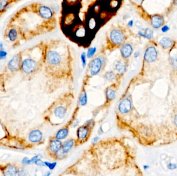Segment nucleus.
<instances>
[{
	"mask_svg": "<svg viewBox=\"0 0 177 176\" xmlns=\"http://www.w3.org/2000/svg\"><path fill=\"white\" fill-rule=\"evenodd\" d=\"M135 168L134 148L129 138L123 135L92 143L59 176H131Z\"/></svg>",
	"mask_w": 177,
	"mask_h": 176,
	"instance_id": "obj_1",
	"label": "nucleus"
},
{
	"mask_svg": "<svg viewBox=\"0 0 177 176\" xmlns=\"http://www.w3.org/2000/svg\"><path fill=\"white\" fill-rule=\"evenodd\" d=\"M42 44L47 92L52 94L64 87L73 89L75 65L73 48L61 39L45 40Z\"/></svg>",
	"mask_w": 177,
	"mask_h": 176,
	"instance_id": "obj_2",
	"label": "nucleus"
},
{
	"mask_svg": "<svg viewBox=\"0 0 177 176\" xmlns=\"http://www.w3.org/2000/svg\"><path fill=\"white\" fill-rule=\"evenodd\" d=\"M8 24L17 27L21 40H28L54 31L57 21L52 8L41 3L33 2L16 12Z\"/></svg>",
	"mask_w": 177,
	"mask_h": 176,
	"instance_id": "obj_3",
	"label": "nucleus"
},
{
	"mask_svg": "<svg viewBox=\"0 0 177 176\" xmlns=\"http://www.w3.org/2000/svg\"><path fill=\"white\" fill-rule=\"evenodd\" d=\"M74 101L75 94L73 89L61 93L45 111L43 114L45 121L52 126L61 125L71 110Z\"/></svg>",
	"mask_w": 177,
	"mask_h": 176,
	"instance_id": "obj_4",
	"label": "nucleus"
},
{
	"mask_svg": "<svg viewBox=\"0 0 177 176\" xmlns=\"http://www.w3.org/2000/svg\"><path fill=\"white\" fill-rule=\"evenodd\" d=\"M127 39V32L124 27L120 25H113L106 33L105 44L101 50L106 53L112 52L119 49Z\"/></svg>",
	"mask_w": 177,
	"mask_h": 176,
	"instance_id": "obj_5",
	"label": "nucleus"
},
{
	"mask_svg": "<svg viewBox=\"0 0 177 176\" xmlns=\"http://www.w3.org/2000/svg\"><path fill=\"white\" fill-rule=\"evenodd\" d=\"M108 61L107 53L100 50V52L91 58L87 64L83 83L88 85L89 82L93 77L100 75L104 71L107 65Z\"/></svg>",
	"mask_w": 177,
	"mask_h": 176,
	"instance_id": "obj_6",
	"label": "nucleus"
},
{
	"mask_svg": "<svg viewBox=\"0 0 177 176\" xmlns=\"http://www.w3.org/2000/svg\"><path fill=\"white\" fill-rule=\"evenodd\" d=\"M95 124L96 121L94 119L91 118L77 128L76 132L75 147H78L88 141L92 134Z\"/></svg>",
	"mask_w": 177,
	"mask_h": 176,
	"instance_id": "obj_7",
	"label": "nucleus"
},
{
	"mask_svg": "<svg viewBox=\"0 0 177 176\" xmlns=\"http://www.w3.org/2000/svg\"><path fill=\"white\" fill-rule=\"evenodd\" d=\"M122 80H118L115 82L112 83L111 84L106 87L105 89V100L102 105L96 107L93 112V116L95 117L98 113L107 109L111 105L112 102L116 99L117 95L120 85L121 84Z\"/></svg>",
	"mask_w": 177,
	"mask_h": 176,
	"instance_id": "obj_8",
	"label": "nucleus"
},
{
	"mask_svg": "<svg viewBox=\"0 0 177 176\" xmlns=\"http://www.w3.org/2000/svg\"><path fill=\"white\" fill-rule=\"evenodd\" d=\"M63 142L58 140L52 135L49 138L48 143L47 145V155L50 159L56 161V158L58 153L60 152L62 148Z\"/></svg>",
	"mask_w": 177,
	"mask_h": 176,
	"instance_id": "obj_9",
	"label": "nucleus"
},
{
	"mask_svg": "<svg viewBox=\"0 0 177 176\" xmlns=\"http://www.w3.org/2000/svg\"><path fill=\"white\" fill-rule=\"evenodd\" d=\"M75 142L76 139L73 138H68L63 142L61 150L57 156L56 161H61L65 159L71 150L75 147Z\"/></svg>",
	"mask_w": 177,
	"mask_h": 176,
	"instance_id": "obj_10",
	"label": "nucleus"
},
{
	"mask_svg": "<svg viewBox=\"0 0 177 176\" xmlns=\"http://www.w3.org/2000/svg\"><path fill=\"white\" fill-rule=\"evenodd\" d=\"M4 37L10 42L17 44L21 40L19 31L17 27L10 24H8L4 32Z\"/></svg>",
	"mask_w": 177,
	"mask_h": 176,
	"instance_id": "obj_11",
	"label": "nucleus"
},
{
	"mask_svg": "<svg viewBox=\"0 0 177 176\" xmlns=\"http://www.w3.org/2000/svg\"><path fill=\"white\" fill-rule=\"evenodd\" d=\"M129 64V61L123 59L122 58L116 59L114 61L112 64L113 70L119 77L123 78L127 71Z\"/></svg>",
	"mask_w": 177,
	"mask_h": 176,
	"instance_id": "obj_12",
	"label": "nucleus"
},
{
	"mask_svg": "<svg viewBox=\"0 0 177 176\" xmlns=\"http://www.w3.org/2000/svg\"><path fill=\"white\" fill-rule=\"evenodd\" d=\"M22 61V52H20L10 59L7 64L8 68L11 71H18L21 69Z\"/></svg>",
	"mask_w": 177,
	"mask_h": 176,
	"instance_id": "obj_13",
	"label": "nucleus"
},
{
	"mask_svg": "<svg viewBox=\"0 0 177 176\" xmlns=\"http://www.w3.org/2000/svg\"><path fill=\"white\" fill-rule=\"evenodd\" d=\"M119 49L121 58L125 60L129 61L134 51L133 44L131 42L126 41L120 47Z\"/></svg>",
	"mask_w": 177,
	"mask_h": 176,
	"instance_id": "obj_14",
	"label": "nucleus"
},
{
	"mask_svg": "<svg viewBox=\"0 0 177 176\" xmlns=\"http://www.w3.org/2000/svg\"><path fill=\"white\" fill-rule=\"evenodd\" d=\"M29 140L31 143L36 145L43 143L44 134L39 129H34L31 131L29 134Z\"/></svg>",
	"mask_w": 177,
	"mask_h": 176,
	"instance_id": "obj_15",
	"label": "nucleus"
},
{
	"mask_svg": "<svg viewBox=\"0 0 177 176\" xmlns=\"http://www.w3.org/2000/svg\"><path fill=\"white\" fill-rule=\"evenodd\" d=\"M87 86V85L82 83L81 90L78 97L77 104H76V106L79 107L80 109L83 106H85L88 104V95H87V90H86Z\"/></svg>",
	"mask_w": 177,
	"mask_h": 176,
	"instance_id": "obj_16",
	"label": "nucleus"
},
{
	"mask_svg": "<svg viewBox=\"0 0 177 176\" xmlns=\"http://www.w3.org/2000/svg\"><path fill=\"white\" fill-rule=\"evenodd\" d=\"M158 53L154 47H149L147 49L144 54V60L147 63H152L157 58Z\"/></svg>",
	"mask_w": 177,
	"mask_h": 176,
	"instance_id": "obj_17",
	"label": "nucleus"
},
{
	"mask_svg": "<svg viewBox=\"0 0 177 176\" xmlns=\"http://www.w3.org/2000/svg\"><path fill=\"white\" fill-rule=\"evenodd\" d=\"M103 77L106 81L111 83L118 80H122V78L121 77H119L114 70L106 71L103 75Z\"/></svg>",
	"mask_w": 177,
	"mask_h": 176,
	"instance_id": "obj_18",
	"label": "nucleus"
},
{
	"mask_svg": "<svg viewBox=\"0 0 177 176\" xmlns=\"http://www.w3.org/2000/svg\"><path fill=\"white\" fill-rule=\"evenodd\" d=\"M19 170L15 165L8 164L4 167L3 174L5 176H16L18 173Z\"/></svg>",
	"mask_w": 177,
	"mask_h": 176,
	"instance_id": "obj_19",
	"label": "nucleus"
},
{
	"mask_svg": "<svg viewBox=\"0 0 177 176\" xmlns=\"http://www.w3.org/2000/svg\"><path fill=\"white\" fill-rule=\"evenodd\" d=\"M164 21V20L163 17L159 15L153 16L151 18V25L155 29L160 28V27L163 25Z\"/></svg>",
	"mask_w": 177,
	"mask_h": 176,
	"instance_id": "obj_20",
	"label": "nucleus"
},
{
	"mask_svg": "<svg viewBox=\"0 0 177 176\" xmlns=\"http://www.w3.org/2000/svg\"><path fill=\"white\" fill-rule=\"evenodd\" d=\"M139 35L143 37L146 38L150 39L152 38L153 32L151 29L149 28H146V29H141L140 31H139Z\"/></svg>",
	"mask_w": 177,
	"mask_h": 176,
	"instance_id": "obj_21",
	"label": "nucleus"
},
{
	"mask_svg": "<svg viewBox=\"0 0 177 176\" xmlns=\"http://www.w3.org/2000/svg\"><path fill=\"white\" fill-rule=\"evenodd\" d=\"M160 45L162 46L163 48L164 49H168L171 47L173 44V41L171 39L168 37H164L160 41Z\"/></svg>",
	"mask_w": 177,
	"mask_h": 176,
	"instance_id": "obj_22",
	"label": "nucleus"
},
{
	"mask_svg": "<svg viewBox=\"0 0 177 176\" xmlns=\"http://www.w3.org/2000/svg\"><path fill=\"white\" fill-rule=\"evenodd\" d=\"M96 51H97V49L95 47L89 48L87 50V52H86L87 58H88V59L92 58L96 54Z\"/></svg>",
	"mask_w": 177,
	"mask_h": 176,
	"instance_id": "obj_23",
	"label": "nucleus"
},
{
	"mask_svg": "<svg viewBox=\"0 0 177 176\" xmlns=\"http://www.w3.org/2000/svg\"><path fill=\"white\" fill-rule=\"evenodd\" d=\"M87 53L86 52H83L80 56V59H81V64L83 68H85L87 66Z\"/></svg>",
	"mask_w": 177,
	"mask_h": 176,
	"instance_id": "obj_24",
	"label": "nucleus"
},
{
	"mask_svg": "<svg viewBox=\"0 0 177 176\" xmlns=\"http://www.w3.org/2000/svg\"><path fill=\"white\" fill-rule=\"evenodd\" d=\"M45 165L47 167L48 169H49L50 170H53L55 169V167H56L57 165V162H44Z\"/></svg>",
	"mask_w": 177,
	"mask_h": 176,
	"instance_id": "obj_25",
	"label": "nucleus"
},
{
	"mask_svg": "<svg viewBox=\"0 0 177 176\" xmlns=\"http://www.w3.org/2000/svg\"><path fill=\"white\" fill-rule=\"evenodd\" d=\"M171 64L173 68L177 69V55L171 58Z\"/></svg>",
	"mask_w": 177,
	"mask_h": 176,
	"instance_id": "obj_26",
	"label": "nucleus"
},
{
	"mask_svg": "<svg viewBox=\"0 0 177 176\" xmlns=\"http://www.w3.org/2000/svg\"><path fill=\"white\" fill-rule=\"evenodd\" d=\"M32 161H31V159H29L28 157H25L22 160V164L23 165H30L32 164Z\"/></svg>",
	"mask_w": 177,
	"mask_h": 176,
	"instance_id": "obj_27",
	"label": "nucleus"
},
{
	"mask_svg": "<svg viewBox=\"0 0 177 176\" xmlns=\"http://www.w3.org/2000/svg\"><path fill=\"white\" fill-rule=\"evenodd\" d=\"M7 54V52H6V51H5L4 49L0 50V61L5 59Z\"/></svg>",
	"mask_w": 177,
	"mask_h": 176,
	"instance_id": "obj_28",
	"label": "nucleus"
},
{
	"mask_svg": "<svg viewBox=\"0 0 177 176\" xmlns=\"http://www.w3.org/2000/svg\"><path fill=\"white\" fill-rule=\"evenodd\" d=\"M35 164L37 166H45V165L44 164V161H42L41 159H37L36 161H35L34 162Z\"/></svg>",
	"mask_w": 177,
	"mask_h": 176,
	"instance_id": "obj_29",
	"label": "nucleus"
},
{
	"mask_svg": "<svg viewBox=\"0 0 177 176\" xmlns=\"http://www.w3.org/2000/svg\"><path fill=\"white\" fill-rule=\"evenodd\" d=\"M167 167L170 169L173 170V169H177V165L175 164H173V163H170V164H168Z\"/></svg>",
	"mask_w": 177,
	"mask_h": 176,
	"instance_id": "obj_30",
	"label": "nucleus"
},
{
	"mask_svg": "<svg viewBox=\"0 0 177 176\" xmlns=\"http://www.w3.org/2000/svg\"><path fill=\"white\" fill-rule=\"evenodd\" d=\"M131 1L134 2L135 4L141 5L142 4V3L144 2V0H131Z\"/></svg>",
	"mask_w": 177,
	"mask_h": 176,
	"instance_id": "obj_31",
	"label": "nucleus"
},
{
	"mask_svg": "<svg viewBox=\"0 0 177 176\" xmlns=\"http://www.w3.org/2000/svg\"><path fill=\"white\" fill-rule=\"evenodd\" d=\"M169 30H170L169 27H168L167 25H165L162 27V31L164 33H165L166 32H167Z\"/></svg>",
	"mask_w": 177,
	"mask_h": 176,
	"instance_id": "obj_32",
	"label": "nucleus"
},
{
	"mask_svg": "<svg viewBox=\"0 0 177 176\" xmlns=\"http://www.w3.org/2000/svg\"><path fill=\"white\" fill-rule=\"evenodd\" d=\"M39 155H35V156H34V157H32V158L31 159V161H32V163H34L35 161H36L37 159H39Z\"/></svg>",
	"mask_w": 177,
	"mask_h": 176,
	"instance_id": "obj_33",
	"label": "nucleus"
},
{
	"mask_svg": "<svg viewBox=\"0 0 177 176\" xmlns=\"http://www.w3.org/2000/svg\"><path fill=\"white\" fill-rule=\"evenodd\" d=\"M100 138L98 137V136H95L94 138H93L92 140V143H96L97 142H98L99 141V140H100Z\"/></svg>",
	"mask_w": 177,
	"mask_h": 176,
	"instance_id": "obj_34",
	"label": "nucleus"
},
{
	"mask_svg": "<svg viewBox=\"0 0 177 176\" xmlns=\"http://www.w3.org/2000/svg\"><path fill=\"white\" fill-rule=\"evenodd\" d=\"M133 24H134V22L133 20H131L129 21L128 23H127V26L129 27H133Z\"/></svg>",
	"mask_w": 177,
	"mask_h": 176,
	"instance_id": "obj_35",
	"label": "nucleus"
},
{
	"mask_svg": "<svg viewBox=\"0 0 177 176\" xmlns=\"http://www.w3.org/2000/svg\"><path fill=\"white\" fill-rule=\"evenodd\" d=\"M4 47V44L2 42H0V50H3Z\"/></svg>",
	"mask_w": 177,
	"mask_h": 176,
	"instance_id": "obj_36",
	"label": "nucleus"
},
{
	"mask_svg": "<svg viewBox=\"0 0 177 176\" xmlns=\"http://www.w3.org/2000/svg\"><path fill=\"white\" fill-rule=\"evenodd\" d=\"M174 123L176 126H177V115H176L175 118H174Z\"/></svg>",
	"mask_w": 177,
	"mask_h": 176,
	"instance_id": "obj_37",
	"label": "nucleus"
},
{
	"mask_svg": "<svg viewBox=\"0 0 177 176\" xmlns=\"http://www.w3.org/2000/svg\"><path fill=\"white\" fill-rule=\"evenodd\" d=\"M139 55V52H135V54H134V57H135V58H138Z\"/></svg>",
	"mask_w": 177,
	"mask_h": 176,
	"instance_id": "obj_38",
	"label": "nucleus"
},
{
	"mask_svg": "<svg viewBox=\"0 0 177 176\" xmlns=\"http://www.w3.org/2000/svg\"><path fill=\"white\" fill-rule=\"evenodd\" d=\"M10 1L12 2V4H14L15 3H16V2H18L19 1H21V0H10Z\"/></svg>",
	"mask_w": 177,
	"mask_h": 176,
	"instance_id": "obj_39",
	"label": "nucleus"
},
{
	"mask_svg": "<svg viewBox=\"0 0 177 176\" xmlns=\"http://www.w3.org/2000/svg\"><path fill=\"white\" fill-rule=\"evenodd\" d=\"M148 168L149 166H148V165H144V169H148Z\"/></svg>",
	"mask_w": 177,
	"mask_h": 176,
	"instance_id": "obj_40",
	"label": "nucleus"
},
{
	"mask_svg": "<svg viewBox=\"0 0 177 176\" xmlns=\"http://www.w3.org/2000/svg\"><path fill=\"white\" fill-rule=\"evenodd\" d=\"M173 3L175 5H177V0H173Z\"/></svg>",
	"mask_w": 177,
	"mask_h": 176,
	"instance_id": "obj_41",
	"label": "nucleus"
},
{
	"mask_svg": "<svg viewBox=\"0 0 177 176\" xmlns=\"http://www.w3.org/2000/svg\"><path fill=\"white\" fill-rule=\"evenodd\" d=\"M4 12H1V11H0V17L2 16L3 14H4Z\"/></svg>",
	"mask_w": 177,
	"mask_h": 176,
	"instance_id": "obj_42",
	"label": "nucleus"
},
{
	"mask_svg": "<svg viewBox=\"0 0 177 176\" xmlns=\"http://www.w3.org/2000/svg\"><path fill=\"white\" fill-rule=\"evenodd\" d=\"M2 0H0V7H1V2H2Z\"/></svg>",
	"mask_w": 177,
	"mask_h": 176,
	"instance_id": "obj_43",
	"label": "nucleus"
}]
</instances>
